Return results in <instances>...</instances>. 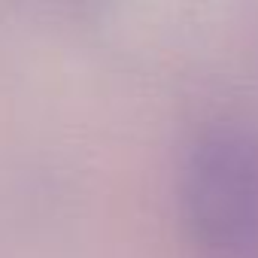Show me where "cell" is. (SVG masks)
I'll return each mask as SVG.
<instances>
[{
  "label": "cell",
  "mask_w": 258,
  "mask_h": 258,
  "mask_svg": "<svg viewBox=\"0 0 258 258\" xmlns=\"http://www.w3.org/2000/svg\"><path fill=\"white\" fill-rule=\"evenodd\" d=\"M179 213L198 258H258V127L204 124L179 170Z\"/></svg>",
  "instance_id": "1"
}]
</instances>
